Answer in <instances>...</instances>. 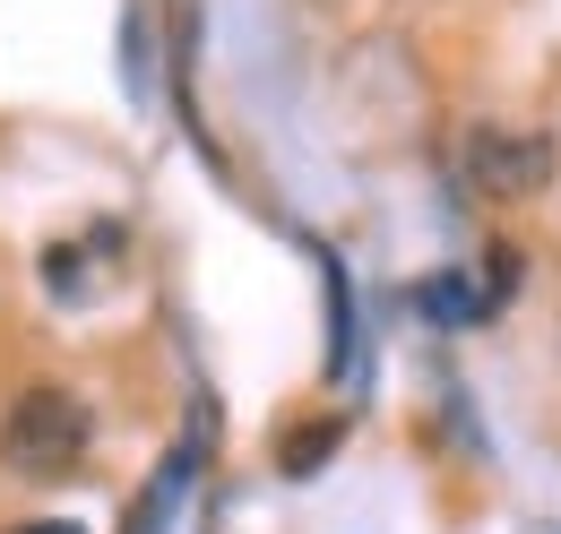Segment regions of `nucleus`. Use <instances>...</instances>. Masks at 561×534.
<instances>
[{"mask_svg":"<svg viewBox=\"0 0 561 534\" xmlns=\"http://www.w3.org/2000/svg\"><path fill=\"white\" fill-rule=\"evenodd\" d=\"M87 449H95V414L61 380L18 388V405L0 414V466L18 474V483H70L87 466Z\"/></svg>","mask_w":561,"mask_h":534,"instance_id":"obj_1","label":"nucleus"},{"mask_svg":"<svg viewBox=\"0 0 561 534\" xmlns=\"http://www.w3.org/2000/svg\"><path fill=\"white\" fill-rule=\"evenodd\" d=\"M458 173H467V190L476 199H536L545 182H553V138L536 130H467L458 147Z\"/></svg>","mask_w":561,"mask_h":534,"instance_id":"obj_2","label":"nucleus"},{"mask_svg":"<svg viewBox=\"0 0 561 534\" xmlns=\"http://www.w3.org/2000/svg\"><path fill=\"white\" fill-rule=\"evenodd\" d=\"M18 534H87V526H70V518H35V526H18Z\"/></svg>","mask_w":561,"mask_h":534,"instance_id":"obj_3","label":"nucleus"}]
</instances>
